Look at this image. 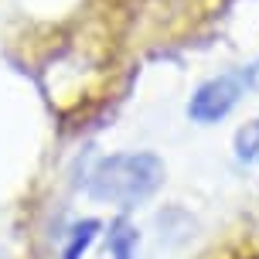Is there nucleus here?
<instances>
[{
	"label": "nucleus",
	"mask_w": 259,
	"mask_h": 259,
	"mask_svg": "<svg viewBox=\"0 0 259 259\" xmlns=\"http://www.w3.org/2000/svg\"><path fill=\"white\" fill-rule=\"evenodd\" d=\"M167 178V164L157 150H116L99 157L85 174V194L116 211L147 205Z\"/></svg>",
	"instance_id": "nucleus-1"
},
{
	"label": "nucleus",
	"mask_w": 259,
	"mask_h": 259,
	"mask_svg": "<svg viewBox=\"0 0 259 259\" xmlns=\"http://www.w3.org/2000/svg\"><path fill=\"white\" fill-rule=\"evenodd\" d=\"M103 225L106 222L99 219H78L68 232H65V246H62V259H85L89 249L96 246V239L103 235Z\"/></svg>",
	"instance_id": "nucleus-4"
},
{
	"label": "nucleus",
	"mask_w": 259,
	"mask_h": 259,
	"mask_svg": "<svg viewBox=\"0 0 259 259\" xmlns=\"http://www.w3.org/2000/svg\"><path fill=\"white\" fill-rule=\"evenodd\" d=\"M103 235H106V256L109 259H137V249H140V229H137L126 215L113 219L103 229Z\"/></svg>",
	"instance_id": "nucleus-3"
},
{
	"label": "nucleus",
	"mask_w": 259,
	"mask_h": 259,
	"mask_svg": "<svg viewBox=\"0 0 259 259\" xmlns=\"http://www.w3.org/2000/svg\"><path fill=\"white\" fill-rule=\"evenodd\" d=\"M232 157L246 167L259 164V116L239 123V130L232 133Z\"/></svg>",
	"instance_id": "nucleus-5"
},
{
	"label": "nucleus",
	"mask_w": 259,
	"mask_h": 259,
	"mask_svg": "<svg viewBox=\"0 0 259 259\" xmlns=\"http://www.w3.org/2000/svg\"><path fill=\"white\" fill-rule=\"evenodd\" d=\"M249 89H252V72H246V68H229L219 75H208L191 89L188 103H184V116L194 126H219L242 106Z\"/></svg>",
	"instance_id": "nucleus-2"
}]
</instances>
